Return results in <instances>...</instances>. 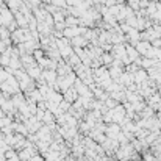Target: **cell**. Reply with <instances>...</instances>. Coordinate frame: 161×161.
Instances as JSON below:
<instances>
[{"label": "cell", "mask_w": 161, "mask_h": 161, "mask_svg": "<svg viewBox=\"0 0 161 161\" xmlns=\"http://www.w3.org/2000/svg\"><path fill=\"white\" fill-rule=\"evenodd\" d=\"M109 53L113 55L116 59H124L125 56H127V50H125V44H117V46H113V49H111V52Z\"/></svg>", "instance_id": "obj_1"}, {"label": "cell", "mask_w": 161, "mask_h": 161, "mask_svg": "<svg viewBox=\"0 0 161 161\" xmlns=\"http://www.w3.org/2000/svg\"><path fill=\"white\" fill-rule=\"evenodd\" d=\"M14 20H16L19 28H28V20H27V17L22 13H19V11L14 13Z\"/></svg>", "instance_id": "obj_2"}, {"label": "cell", "mask_w": 161, "mask_h": 161, "mask_svg": "<svg viewBox=\"0 0 161 161\" xmlns=\"http://www.w3.org/2000/svg\"><path fill=\"white\" fill-rule=\"evenodd\" d=\"M125 50H127V56H128V59L131 63H135L138 58H141V55L138 53V50L133 46H130V44H125Z\"/></svg>", "instance_id": "obj_3"}, {"label": "cell", "mask_w": 161, "mask_h": 161, "mask_svg": "<svg viewBox=\"0 0 161 161\" xmlns=\"http://www.w3.org/2000/svg\"><path fill=\"white\" fill-rule=\"evenodd\" d=\"M152 46H150V42H147V41H139L136 46H135V49L138 50V53L141 55V56H144V55L147 53V50L150 49Z\"/></svg>", "instance_id": "obj_4"}, {"label": "cell", "mask_w": 161, "mask_h": 161, "mask_svg": "<svg viewBox=\"0 0 161 161\" xmlns=\"http://www.w3.org/2000/svg\"><path fill=\"white\" fill-rule=\"evenodd\" d=\"M64 24H66V27H80V19L74 17V16H66Z\"/></svg>", "instance_id": "obj_5"}, {"label": "cell", "mask_w": 161, "mask_h": 161, "mask_svg": "<svg viewBox=\"0 0 161 161\" xmlns=\"http://www.w3.org/2000/svg\"><path fill=\"white\" fill-rule=\"evenodd\" d=\"M113 59H114V56H113L111 53H107V52L100 56V61H102V64H103V66H107V67H109V66H111Z\"/></svg>", "instance_id": "obj_6"}, {"label": "cell", "mask_w": 161, "mask_h": 161, "mask_svg": "<svg viewBox=\"0 0 161 161\" xmlns=\"http://www.w3.org/2000/svg\"><path fill=\"white\" fill-rule=\"evenodd\" d=\"M44 77L49 80V81H53L55 78V70H47V72H44Z\"/></svg>", "instance_id": "obj_7"}, {"label": "cell", "mask_w": 161, "mask_h": 161, "mask_svg": "<svg viewBox=\"0 0 161 161\" xmlns=\"http://www.w3.org/2000/svg\"><path fill=\"white\" fill-rule=\"evenodd\" d=\"M80 2H81V0H66V5H67V8H69V6H78Z\"/></svg>", "instance_id": "obj_8"}, {"label": "cell", "mask_w": 161, "mask_h": 161, "mask_svg": "<svg viewBox=\"0 0 161 161\" xmlns=\"http://www.w3.org/2000/svg\"><path fill=\"white\" fill-rule=\"evenodd\" d=\"M6 49H8V46H6V44H5L3 41H0V53H3V52H5Z\"/></svg>", "instance_id": "obj_9"}, {"label": "cell", "mask_w": 161, "mask_h": 161, "mask_svg": "<svg viewBox=\"0 0 161 161\" xmlns=\"http://www.w3.org/2000/svg\"><path fill=\"white\" fill-rule=\"evenodd\" d=\"M30 161H42V160H41L39 157H35V158H31V160H30Z\"/></svg>", "instance_id": "obj_10"}, {"label": "cell", "mask_w": 161, "mask_h": 161, "mask_svg": "<svg viewBox=\"0 0 161 161\" xmlns=\"http://www.w3.org/2000/svg\"><path fill=\"white\" fill-rule=\"evenodd\" d=\"M3 2H5V3H6V2H8V0H3Z\"/></svg>", "instance_id": "obj_11"}, {"label": "cell", "mask_w": 161, "mask_h": 161, "mask_svg": "<svg viewBox=\"0 0 161 161\" xmlns=\"http://www.w3.org/2000/svg\"><path fill=\"white\" fill-rule=\"evenodd\" d=\"M158 2H160V3H161V0H158Z\"/></svg>", "instance_id": "obj_12"}]
</instances>
